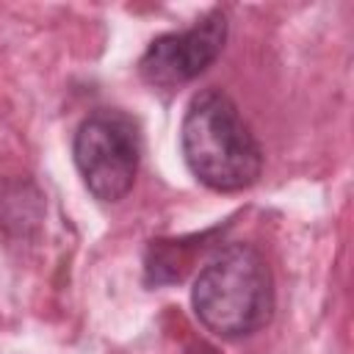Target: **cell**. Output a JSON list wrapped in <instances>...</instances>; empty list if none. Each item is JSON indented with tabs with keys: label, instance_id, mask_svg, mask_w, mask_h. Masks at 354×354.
Masks as SVG:
<instances>
[{
	"label": "cell",
	"instance_id": "obj_3",
	"mask_svg": "<svg viewBox=\"0 0 354 354\" xmlns=\"http://www.w3.org/2000/svg\"><path fill=\"white\" fill-rule=\"evenodd\" d=\"M72 155L91 196L100 202H119L130 194L138 174V127L127 113L100 108L80 122L72 141Z\"/></svg>",
	"mask_w": 354,
	"mask_h": 354
},
{
	"label": "cell",
	"instance_id": "obj_1",
	"mask_svg": "<svg viewBox=\"0 0 354 354\" xmlns=\"http://www.w3.org/2000/svg\"><path fill=\"white\" fill-rule=\"evenodd\" d=\"M180 149L188 171L210 191L249 188L263 171V149L235 102L216 91H199L183 116Z\"/></svg>",
	"mask_w": 354,
	"mask_h": 354
},
{
	"label": "cell",
	"instance_id": "obj_4",
	"mask_svg": "<svg viewBox=\"0 0 354 354\" xmlns=\"http://www.w3.org/2000/svg\"><path fill=\"white\" fill-rule=\"evenodd\" d=\"M224 41L227 17L221 11H210L185 30L152 39L138 61V72L144 83H149L152 88H180L199 77L221 55Z\"/></svg>",
	"mask_w": 354,
	"mask_h": 354
},
{
	"label": "cell",
	"instance_id": "obj_2",
	"mask_svg": "<svg viewBox=\"0 0 354 354\" xmlns=\"http://www.w3.org/2000/svg\"><path fill=\"white\" fill-rule=\"evenodd\" d=\"M191 304L202 326L216 337L254 335L274 310V279L266 257L246 243L221 249L199 271Z\"/></svg>",
	"mask_w": 354,
	"mask_h": 354
}]
</instances>
